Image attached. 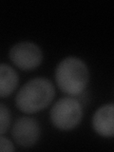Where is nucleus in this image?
Masks as SVG:
<instances>
[{"mask_svg":"<svg viewBox=\"0 0 114 152\" xmlns=\"http://www.w3.org/2000/svg\"><path fill=\"white\" fill-rule=\"evenodd\" d=\"M19 84V76L12 66L0 64V98H6L15 91Z\"/></svg>","mask_w":114,"mask_h":152,"instance_id":"obj_7","label":"nucleus"},{"mask_svg":"<svg viewBox=\"0 0 114 152\" xmlns=\"http://www.w3.org/2000/svg\"><path fill=\"white\" fill-rule=\"evenodd\" d=\"M55 88L50 80L44 77L33 78L19 88L15 104L21 112L31 115L40 112L52 103Z\"/></svg>","mask_w":114,"mask_h":152,"instance_id":"obj_2","label":"nucleus"},{"mask_svg":"<svg viewBox=\"0 0 114 152\" xmlns=\"http://www.w3.org/2000/svg\"><path fill=\"white\" fill-rule=\"evenodd\" d=\"M9 58L13 66L23 71H31L39 66L44 55L41 48L31 41H22L12 46Z\"/></svg>","mask_w":114,"mask_h":152,"instance_id":"obj_4","label":"nucleus"},{"mask_svg":"<svg viewBox=\"0 0 114 152\" xmlns=\"http://www.w3.org/2000/svg\"><path fill=\"white\" fill-rule=\"evenodd\" d=\"M92 128L97 135L103 138L114 136V104H102L95 110L92 116Z\"/></svg>","mask_w":114,"mask_h":152,"instance_id":"obj_6","label":"nucleus"},{"mask_svg":"<svg viewBox=\"0 0 114 152\" xmlns=\"http://www.w3.org/2000/svg\"><path fill=\"white\" fill-rule=\"evenodd\" d=\"M12 124L11 110L3 104H0V136L8 131Z\"/></svg>","mask_w":114,"mask_h":152,"instance_id":"obj_8","label":"nucleus"},{"mask_svg":"<svg viewBox=\"0 0 114 152\" xmlns=\"http://www.w3.org/2000/svg\"><path fill=\"white\" fill-rule=\"evenodd\" d=\"M15 150L13 142L4 135L0 136V152H12Z\"/></svg>","mask_w":114,"mask_h":152,"instance_id":"obj_9","label":"nucleus"},{"mask_svg":"<svg viewBox=\"0 0 114 152\" xmlns=\"http://www.w3.org/2000/svg\"><path fill=\"white\" fill-rule=\"evenodd\" d=\"M55 84L68 96L83 94L89 83V69L86 62L75 56L62 59L56 66Z\"/></svg>","mask_w":114,"mask_h":152,"instance_id":"obj_1","label":"nucleus"},{"mask_svg":"<svg viewBox=\"0 0 114 152\" xmlns=\"http://www.w3.org/2000/svg\"><path fill=\"white\" fill-rule=\"evenodd\" d=\"M12 136L17 145L23 148H31L40 139V124L33 117L22 116L18 118L12 125Z\"/></svg>","mask_w":114,"mask_h":152,"instance_id":"obj_5","label":"nucleus"},{"mask_svg":"<svg viewBox=\"0 0 114 152\" xmlns=\"http://www.w3.org/2000/svg\"><path fill=\"white\" fill-rule=\"evenodd\" d=\"M83 115L82 104L72 96H66L57 100L50 111L52 126L61 131L73 130L80 125Z\"/></svg>","mask_w":114,"mask_h":152,"instance_id":"obj_3","label":"nucleus"}]
</instances>
